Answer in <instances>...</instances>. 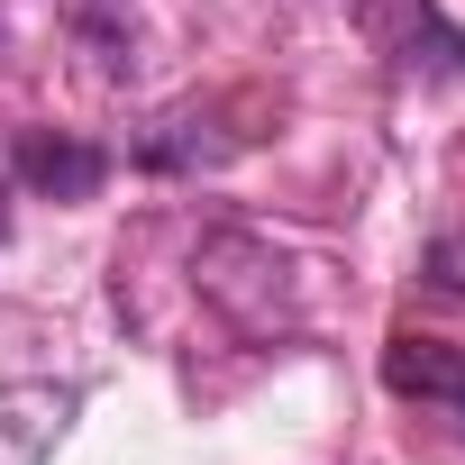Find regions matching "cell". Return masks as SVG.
Instances as JSON below:
<instances>
[{
    "instance_id": "1",
    "label": "cell",
    "mask_w": 465,
    "mask_h": 465,
    "mask_svg": "<svg viewBox=\"0 0 465 465\" xmlns=\"http://www.w3.org/2000/svg\"><path fill=\"white\" fill-rule=\"evenodd\" d=\"M192 283H201V302H210L228 329L256 338V347L302 338V320H311V302H302V256L274 247V238H256V228H210V238L192 247Z\"/></svg>"
},
{
    "instance_id": "2",
    "label": "cell",
    "mask_w": 465,
    "mask_h": 465,
    "mask_svg": "<svg viewBox=\"0 0 465 465\" xmlns=\"http://www.w3.org/2000/svg\"><path fill=\"white\" fill-rule=\"evenodd\" d=\"M74 383H0V465H46L74 429Z\"/></svg>"
},
{
    "instance_id": "3",
    "label": "cell",
    "mask_w": 465,
    "mask_h": 465,
    "mask_svg": "<svg viewBox=\"0 0 465 465\" xmlns=\"http://www.w3.org/2000/svg\"><path fill=\"white\" fill-rule=\"evenodd\" d=\"M383 383H392L401 401H429V411H447V420L465 429V347H447V338H420V329H392V347H383Z\"/></svg>"
},
{
    "instance_id": "4",
    "label": "cell",
    "mask_w": 465,
    "mask_h": 465,
    "mask_svg": "<svg viewBox=\"0 0 465 465\" xmlns=\"http://www.w3.org/2000/svg\"><path fill=\"white\" fill-rule=\"evenodd\" d=\"M10 164H19L28 192H55V201H83V192H101V173H110L101 146H83V137H46V128H19Z\"/></svg>"
},
{
    "instance_id": "5",
    "label": "cell",
    "mask_w": 465,
    "mask_h": 465,
    "mask_svg": "<svg viewBox=\"0 0 465 465\" xmlns=\"http://www.w3.org/2000/svg\"><path fill=\"white\" fill-rule=\"evenodd\" d=\"M401 64L429 74V83H456V74H465V28H447L429 0H420V10L401 19Z\"/></svg>"
},
{
    "instance_id": "6",
    "label": "cell",
    "mask_w": 465,
    "mask_h": 465,
    "mask_svg": "<svg viewBox=\"0 0 465 465\" xmlns=\"http://www.w3.org/2000/svg\"><path fill=\"white\" fill-rule=\"evenodd\" d=\"M438 283H456V292H465V247H438Z\"/></svg>"
},
{
    "instance_id": "7",
    "label": "cell",
    "mask_w": 465,
    "mask_h": 465,
    "mask_svg": "<svg viewBox=\"0 0 465 465\" xmlns=\"http://www.w3.org/2000/svg\"><path fill=\"white\" fill-rule=\"evenodd\" d=\"M110 10H128V0H110Z\"/></svg>"
},
{
    "instance_id": "8",
    "label": "cell",
    "mask_w": 465,
    "mask_h": 465,
    "mask_svg": "<svg viewBox=\"0 0 465 465\" xmlns=\"http://www.w3.org/2000/svg\"><path fill=\"white\" fill-rule=\"evenodd\" d=\"M347 10H365V0H347Z\"/></svg>"
}]
</instances>
